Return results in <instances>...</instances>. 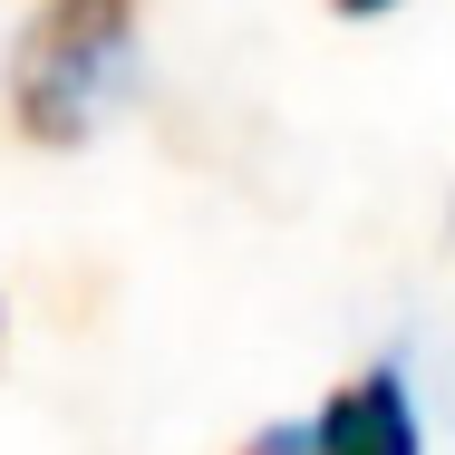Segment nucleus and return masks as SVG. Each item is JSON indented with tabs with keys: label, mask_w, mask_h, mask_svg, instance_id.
I'll list each match as a JSON object with an SVG mask.
<instances>
[{
	"label": "nucleus",
	"mask_w": 455,
	"mask_h": 455,
	"mask_svg": "<svg viewBox=\"0 0 455 455\" xmlns=\"http://www.w3.org/2000/svg\"><path fill=\"white\" fill-rule=\"evenodd\" d=\"M330 10H339V20H368V10H387V0H330Z\"/></svg>",
	"instance_id": "4"
},
{
	"label": "nucleus",
	"mask_w": 455,
	"mask_h": 455,
	"mask_svg": "<svg viewBox=\"0 0 455 455\" xmlns=\"http://www.w3.org/2000/svg\"><path fill=\"white\" fill-rule=\"evenodd\" d=\"M243 455H310V427H272V436H252Z\"/></svg>",
	"instance_id": "3"
},
{
	"label": "nucleus",
	"mask_w": 455,
	"mask_h": 455,
	"mask_svg": "<svg viewBox=\"0 0 455 455\" xmlns=\"http://www.w3.org/2000/svg\"><path fill=\"white\" fill-rule=\"evenodd\" d=\"M136 59V0H39V20L10 49V116L39 146H78L97 107L126 88Z\"/></svg>",
	"instance_id": "1"
},
{
	"label": "nucleus",
	"mask_w": 455,
	"mask_h": 455,
	"mask_svg": "<svg viewBox=\"0 0 455 455\" xmlns=\"http://www.w3.org/2000/svg\"><path fill=\"white\" fill-rule=\"evenodd\" d=\"M310 455H417V407H407V378H397V368L349 378V387L310 417Z\"/></svg>",
	"instance_id": "2"
}]
</instances>
